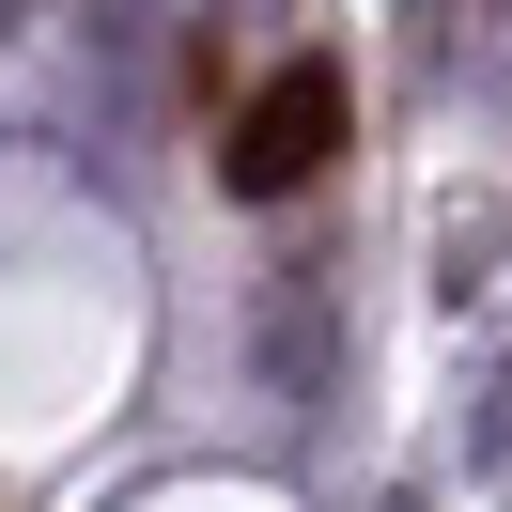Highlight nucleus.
<instances>
[{
  "mask_svg": "<svg viewBox=\"0 0 512 512\" xmlns=\"http://www.w3.org/2000/svg\"><path fill=\"white\" fill-rule=\"evenodd\" d=\"M326 156H342V78H326V63L264 78V94H249V125H233V187H249V202H280V187H311Z\"/></svg>",
  "mask_w": 512,
  "mask_h": 512,
  "instance_id": "1",
  "label": "nucleus"
}]
</instances>
